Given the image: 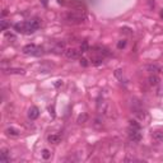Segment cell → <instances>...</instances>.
Masks as SVG:
<instances>
[{"label": "cell", "instance_id": "cell-6", "mask_svg": "<svg viewBox=\"0 0 163 163\" xmlns=\"http://www.w3.org/2000/svg\"><path fill=\"white\" fill-rule=\"evenodd\" d=\"M65 43L64 42H56L54 43V46L50 49L51 52H55V54H61V52H65Z\"/></svg>", "mask_w": 163, "mask_h": 163}, {"label": "cell", "instance_id": "cell-24", "mask_svg": "<svg viewBox=\"0 0 163 163\" xmlns=\"http://www.w3.org/2000/svg\"><path fill=\"white\" fill-rule=\"evenodd\" d=\"M41 3L43 4V6H47V4H49V0H41Z\"/></svg>", "mask_w": 163, "mask_h": 163}, {"label": "cell", "instance_id": "cell-4", "mask_svg": "<svg viewBox=\"0 0 163 163\" xmlns=\"http://www.w3.org/2000/svg\"><path fill=\"white\" fill-rule=\"evenodd\" d=\"M127 136H129L130 142H133V143H139L143 138L142 133H140V129H134L131 126L127 130Z\"/></svg>", "mask_w": 163, "mask_h": 163}, {"label": "cell", "instance_id": "cell-5", "mask_svg": "<svg viewBox=\"0 0 163 163\" xmlns=\"http://www.w3.org/2000/svg\"><path fill=\"white\" fill-rule=\"evenodd\" d=\"M80 50H76V49H66L64 55H65L68 59H78L80 56Z\"/></svg>", "mask_w": 163, "mask_h": 163}, {"label": "cell", "instance_id": "cell-2", "mask_svg": "<svg viewBox=\"0 0 163 163\" xmlns=\"http://www.w3.org/2000/svg\"><path fill=\"white\" fill-rule=\"evenodd\" d=\"M87 18V14H85L84 10H82V8H78V9H74V10L69 12L68 14L65 15V19L68 23H73V24H79L82 22L85 21Z\"/></svg>", "mask_w": 163, "mask_h": 163}, {"label": "cell", "instance_id": "cell-17", "mask_svg": "<svg viewBox=\"0 0 163 163\" xmlns=\"http://www.w3.org/2000/svg\"><path fill=\"white\" fill-rule=\"evenodd\" d=\"M130 126H131V127H134V129H142V126H140V124H139L136 120H131V121H130Z\"/></svg>", "mask_w": 163, "mask_h": 163}, {"label": "cell", "instance_id": "cell-15", "mask_svg": "<svg viewBox=\"0 0 163 163\" xmlns=\"http://www.w3.org/2000/svg\"><path fill=\"white\" fill-rule=\"evenodd\" d=\"M8 27H10V23H8L5 19H1V21H0V30H1V31H6V28H8Z\"/></svg>", "mask_w": 163, "mask_h": 163}, {"label": "cell", "instance_id": "cell-16", "mask_svg": "<svg viewBox=\"0 0 163 163\" xmlns=\"http://www.w3.org/2000/svg\"><path fill=\"white\" fill-rule=\"evenodd\" d=\"M87 51H89V45L87 41H83V43L80 45V52L84 54V52H87Z\"/></svg>", "mask_w": 163, "mask_h": 163}, {"label": "cell", "instance_id": "cell-18", "mask_svg": "<svg viewBox=\"0 0 163 163\" xmlns=\"http://www.w3.org/2000/svg\"><path fill=\"white\" fill-rule=\"evenodd\" d=\"M126 47V41L125 40H120L119 42H117V49L119 50H122Z\"/></svg>", "mask_w": 163, "mask_h": 163}, {"label": "cell", "instance_id": "cell-14", "mask_svg": "<svg viewBox=\"0 0 163 163\" xmlns=\"http://www.w3.org/2000/svg\"><path fill=\"white\" fill-rule=\"evenodd\" d=\"M6 135L9 136H19V134H21V131H19L18 129H15V127H8V129L5 130Z\"/></svg>", "mask_w": 163, "mask_h": 163}, {"label": "cell", "instance_id": "cell-13", "mask_svg": "<svg viewBox=\"0 0 163 163\" xmlns=\"http://www.w3.org/2000/svg\"><path fill=\"white\" fill-rule=\"evenodd\" d=\"M152 138L155 143H162L163 142V131H154L152 134Z\"/></svg>", "mask_w": 163, "mask_h": 163}, {"label": "cell", "instance_id": "cell-8", "mask_svg": "<svg viewBox=\"0 0 163 163\" xmlns=\"http://www.w3.org/2000/svg\"><path fill=\"white\" fill-rule=\"evenodd\" d=\"M38 116H40V110H38L36 106H32L30 110H28V117H30L31 120H36V119H38Z\"/></svg>", "mask_w": 163, "mask_h": 163}, {"label": "cell", "instance_id": "cell-12", "mask_svg": "<svg viewBox=\"0 0 163 163\" xmlns=\"http://www.w3.org/2000/svg\"><path fill=\"white\" fill-rule=\"evenodd\" d=\"M146 70H148L151 74H158V73L161 72V68H159L157 64H149V65L146 66Z\"/></svg>", "mask_w": 163, "mask_h": 163}, {"label": "cell", "instance_id": "cell-3", "mask_svg": "<svg viewBox=\"0 0 163 163\" xmlns=\"http://www.w3.org/2000/svg\"><path fill=\"white\" fill-rule=\"evenodd\" d=\"M22 52H23L24 55L41 56L43 54V47L37 46V45H34V43H28V45H25V46H23Z\"/></svg>", "mask_w": 163, "mask_h": 163}, {"label": "cell", "instance_id": "cell-19", "mask_svg": "<svg viewBox=\"0 0 163 163\" xmlns=\"http://www.w3.org/2000/svg\"><path fill=\"white\" fill-rule=\"evenodd\" d=\"M50 157H51V153H50L49 149H43L42 151V158L43 159H49Z\"/></svg>", "mask_w": 163, "mask_h": 163}, {"label": "cell", "instance_id": "cell-22", "mask_svg": "<svg viewBox=\"0 0 163 163\" xmlns=\"http://www.w3.org/2000/svg\"><path fill=\"white\" fill-rule=\"evenodd\" d=\"M49 111H50V115H51V116L55 117V108H54V106H52V107H50V108H49Z\"/></svg>", "mask_w": 163, "mask_h": 163}, {"label": "cell", "instance_id": "cell-1", "mask_svg": "<svg viewBox=\"0 0 163 163\" xmlns=\"http://www.w3.org/2000/svg\"><path fill=\"white\" fill-rule=\"evenodd\" d=\"M41 22L40 18H33L30 19V21H25V22H19V23H14L13 24V28H14L15 32L22 34H32L34 33L37 30L41 28Z\"/></svg>", "mask_w": 163, "mask_h": 163}, {"label": "cell", "instance_id": "cell-25", "mask_svg": "<svg viewBox=\"0 0 163 163\" xmlns=\"http://www.w3.org/2000/svg\"><path fill=\"white\" fill-rule=\"evenodd\" d=\"M6 14H8V12H6V10H4V12H3V17H5Z\"/></svg>", "mask_w": 163, "mask_h": 163}, {"label": "cell", "instance_id": "cell-20", "mask_svg": "<svg viewBox=\"0 0 163 163\" xmlns=\"http://www.w3.org/2000/svg\"><path fill=\"white\" fill-rule=\"evenodd\" d=\"M80 65L82 66H88V60L84 59V57H82L80 59Z\"/></svg>", "mask_w": 163, "mask_h": 163}, {"label": "cell", "instance_id": "cell-23", "mask_svg": "<svg viewBox=\"0 0 163 163\" xmlns=\"http://www.w3.org/2000/svg\"><path fill=\"white\" fill-rule=\"evenodd\" d=\"M5 36H6V38H12V40H15V37L13 36V34H10V33H6Z\"/></svg>", "mask_w": 163, "mask_h": 163}, {"label": "cell", "instance_id": "cell-21", "mask_svg": "<svg viewBox=\"0 0 163 163\" xmlns=\"http://www.w3.org/2000/svg\"><path fill=\"white\" fill-rule=\"evenodd\" d=\"M85 120H87V115H83V117H82V116H79L78 122H79V124H82V121H85Z\"/></svg>", "mask_w": 163, "mask_h": 163}, {"label": "cell", "instance_id": "cell-26", "mask_svg": "<svg viewBox=\"0 0 163 163\" xmlns=\"http://www.w3.org/2000/svg\"><path fill=\"white\" fill-rule=\"evenodd\" d=\"M159 15H161V18L163 19V9H162V10H161V14H159Z\"/></svg>", "mask_w": 163, "mask_h": 163}, {"label": "cell", "instance_id": "cell-9", "mask_svg": "<svg viewBox=\"0 0 163 163\" xmlns=\"http://www.w3.org/2000/svg\"><path fill=\"white\" fill-rule=\"evenodd\" d=\"M4 74H24L23 69L19 68H8V69H3Z\"/></svg>", "mask_w": 163, "mask_h": 163}, {"label": "cell", "instance_id": "cell-10", "mask_svg": "<svg viewBox=\"0 0 163 163\" xmlns=\"http://www.w3.org/2000/svg\"><path fill=\"white\" fill-rule=\"evenodd\" d=\"M0 161L10 162V153H9L8 149H1V152H0Z\"/></svg>", "mask_w": 163, "mask_h": 163}, {"label": "cell", "instance_id": "cell-11", "mask_svg": "<svg viewBox=\"0 0 163 163\" xmlns=\"http://www.w3.org/2000/svg\"><path fill=\"white\" fill-rule=\"evenodd\" d=\"M148 82L149 84L153 85V87H155V85L159 84V82H161V79H159V76L157 74H151V76L148 78Z\"/></svg>", "mask_w": 163, "mask_h": 163}, {"label": "cell", "instance_id": "cell-7", "mask_svg": "<svg viewBox=\"0 0 163 163\" xmlns=\"http://www.w3.org/2000/svg\"><path fill=\"white\" fill-rule=\"evenodd\" d=\"M47 142H49L50 144H59V143L61 142V135H60V134H50V135L47 136Z\"/></svg>", "mask_w": 163, "mask_h": 163}]
</instances>
